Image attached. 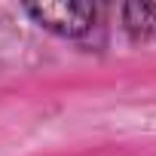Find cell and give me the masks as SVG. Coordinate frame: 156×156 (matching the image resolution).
<instances>
[{
    "instance_id": "1",
    "label": "cell",
    "mask_w": 156,
    "mask_h": 156,
    "mask_svg": "<svg viewBox=\"0 0 156 156\" xmlns=\"http://www.w3.org/2000/svg\"><path fill=\"white\" fill-rule=\"evenodd\" d=\"M25 12L49 34L86 43L95 31H101L104 9L95 3H25Z\"/></svg>"
},
{
    "instance_id": "2",
    "label": "cell",
    "mask_w": 156,
    "mask_h": 156,
    "mask_svg": "<svg viewBox=\"0 0 156 156\" xmlns=\"http://www.w3.org/2000/svg\"><path fill=\"white\" fill-rule=\"evenodd\" d=\"M122 16V28L135 37V40H147L156 34V6L150 3H126L119 9Z\"/></svg>"
}]
</instances>
